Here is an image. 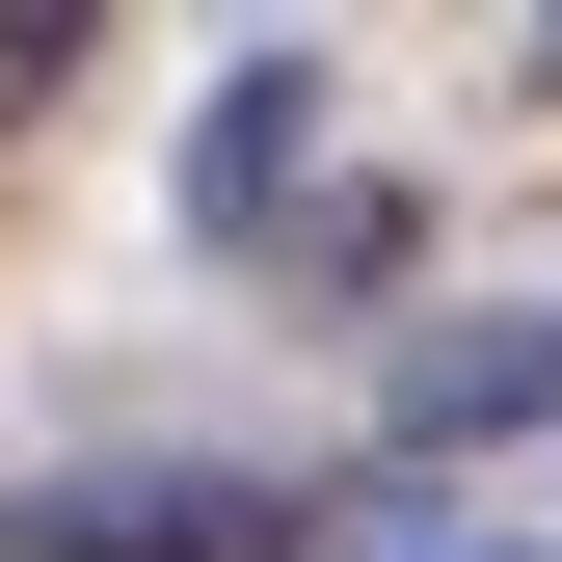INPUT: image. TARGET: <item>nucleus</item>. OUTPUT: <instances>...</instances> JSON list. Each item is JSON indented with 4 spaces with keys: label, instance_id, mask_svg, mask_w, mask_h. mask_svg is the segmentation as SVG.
Masks as SVG:
<instances>
[{
    "label": "nucleus",
    "instance_id": "6",
    "mask_svg": "<svg viewBox=\"0 0 562 562\" xmlns=\"http://www.w3.org/2000/svg\"><path fill=\"white\" fill-rule=\"evenodd\" d=\"M536 81H562V27H536Z\"/></svg>",
    "mask_w": 562,
    "mask_h": 562
},
{
    "label": "nucleus",
    "instance_id": "2",
    "mask_svg": "<svg viewBox=\"0 0 562 562\" xmlns=\"http://www.w3.org/2000/svg\"><path fill=\"white\" fill-rule=\"evenodd\" d=\"M456 429H562V322H429L402 348V456H456Z\"/></svg>",
    "mask_w": 562,
    "mask_h": 562
},
{
    "label": "nucleus",
    "instance_id": "4",
    "mask_svg": "<svg viewBox=\"0 0 562 562\" xmlns=\"http://www.w3.org/2000/svg\"><path fill=\"white\" fill-rule=\"evenodd\" d=\"M81 81V0H0V108H54Z\"/></svg>",
    "mask_w": 562,
    "mask_h": 562
},
{
    "label": "nucleus",
    "instance_id": "1",
    "mask_svg": "<svg viewBox=\"0 0 562 562\" xmlns=\"http://www.w3.org/2000/svg\"><path fill=\"white\" fill-rule=\"evenodd\" d=\"M268 536H295V482H241V456H54L0 509V562H268Z\"/></svg>",
    "mask_w": 562,
    "mask_h": 562
},
{
    "label": "nucleus",
    "instance_id": "5",
    "mask_svg": "<svg viewBox=\"0 0 562 562\" xmlns=\"http://www.w3.org/2000/svg\"><path fill=\"white\" fill-rule=\"evenodd\" d=\"M429 562H562V536H429Z\"/></svg>",
    "mask_w": 562,
    "mask_h": 562
},
{
    "label": "nucleus",
    "instance_id": "3",
    "mask_svg": "<svg viewBox=\"0 0 562 562\" xmlns=\"http://www.w3.org/2000/svg\"><path fill=\"white\" fill-rule=\"evenodd\" d=\"M295 134H322V81H295V54H241V81H215V134H188V215H215V241H268V215H295Z\"/></svg>",
    "mask_w": 562,
    "mask_h": 562
}]
</instances>
